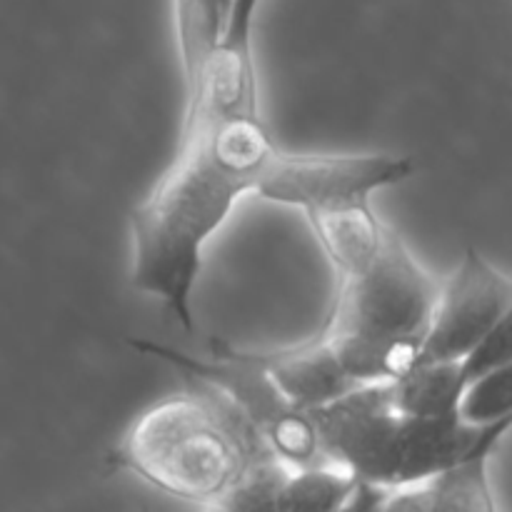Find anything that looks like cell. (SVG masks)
<instances>
[{
	"label": "cell",
	"mask_w": 512,
	"mask_h": 512,
	"mask_svg": "<svg viewBox=\"0 0 512 512\" xmlns=\"http://www.w3.org/2000/svg\"><path fill=\"white\" fill-rule=\"evenodd\" d=\"M263 453L270 450L243 415L213 390L198 388L145 410L113 460L160 493L210 505Z\"/></svg>",
	"instance_id": "obj_4"
},
{
	"label": "cell",
	"mask_w": 512,
	"mask_h": 512,
	"mask_svg": "<svg viewBox=\"0 0 512 512\" xmlns=\"http://www.w3.org/2000/svg\"><path fill=\"white\" fill-rule=\"evenodd\" d=\"M440 283L398 230L358 268L335 275V295L318 338L355 388L408 373L428 333Z\"/></svg>",
	"instance_id": "obj_2"
},
{
	"label": "cell",
	"mask_w": 512,
	"mask_h": 512,
	"mask_svg": "<svg viewBox=\"0 0 512 512\" xmlns=\"http://www.w3.org/2000/svg\"><path fill=\"white\" fill-rule=\"evenodd\" d=\"M310 413L325 460L383 490L423 483L480 450L498 448L512 423V415L493 423L408 415L390 403L383 383L363 385Z\"/></svg>",
	"instance_id": "obj_3"
},
{
	"label": "cell",
	"mask_w": 512,
	"mask_h": 512,
	"mask_svg": "<svg viewBox=\"0 0 512 512\" xmlns=\"http://www.w3.org/2000/svg\"><path fill=\"white\" fill-rule=\"evenodd\" d=\"M510 303L508 275L468 248L453 278L440 285L415 365L463 360L510 318Z\"/></svg>",
	"instance_id": "obj_6"
},
{
	"label": "cell",
	"mask_w": 512,
	"mask_h": 512,
	"mask_svg": "<svg viewBox=\"0 0 512 512\" xmlns=\"http://www.w3.org/2000/svg\"><path fill=\"white\" fill-rule=\"evenodd\" d=\"M415 173L408 155L290 153L260 115L258 73L218 60L185 90L178 150L130 218V280L195 328L193 293L203 250L243 195L305 210L370 198Z\"/></svg>",
	"instance_id": "obj_1"
},
{
	"label": "cell",
	"mask_w": 512,
	"mask_h": 512,
	"mask_svg": "<svg viewBox=\"0 0 512 512\" xmlns=\"http://www.w3.org/2000/svg\"><path fill=\"white\" fill-rule=\"evenodd\" d=\"M223 3H228V5H230V0H223Z\"/></svg>",
	"instance_id": "obj_12"
},
{
	"label": "cell",
	"mask_w": 512,
	"mask_h": 512,
	"mask_svg": "<svg viewBox=\"0 0 512 512\" xmlns=\"http://www.w3.org/2000/svg\"><path fill=\"white\" fill-rule=\"evenodd\" d=\"M388 493L390 490L358 483L353 498L348 500V505H345L343 512H383V505H385V498H388Z\"/></svg>",
	"instance_id": "obj_11"
},
{
	"label": "cell",
	"mask_w": 512,
	"mask_h": 512,
	"mask_svg": "<svg viewBox=\"0 0 512 512\" xmlns=\"http://www.w3.org/2000/svg\"><path fill=\"white\" fill-rule=\"evenodd\" d=\"M358 480L335 463L293 468L280 485L283 512H340L353 498Z\"/></svg>",
	"instance_id": "obj_8"
},
{
	"label": "cell",
	"mask_w": 512,
	"mask_h": 512,
	"mask_svg": "<svg viewBox=\"0 0 512 512\" xmlns=\"http://www.w3.org/2000/svg\"><path fill=\"white\" fill-rule=\"evenodd\" d=\"M130 345L143 355L180 370L198 388L213 390L225 403L233 405L263 440L265 448L290 470L328 463L320 448L313 413L295 408L248 350L213 340L208 358H200L153 340L133 338Z\"/></svg>",
	"instance_id": "obj_5"
},
{
	"label": "cell",
	"mask_w": 512,
	"mask_h": 512,
	"mask_svg": "<svg viewBox=\"0 0 512 512\" xmlns=\"http://www.w3.org/2000/svg\"><path fill=\"white\" fill-rule=\"evenodd\" d=\"M340 512H343V510H340Z\"/></svg>",
	"instance_id": "obj_13"
},
{
	"label": "cell",
	"mask_w": 512,
	"mask_h": 512,
	"mask_svg": "<svg viewBox=\"0 0 512 512\" xmlns=\"http://www.w3.org/2000/svg\"><path fill=\"white\" fill-rule=\"evenodd\" d=\"M248 353L270 375L280 393L300 410H318L358 390L318 335L290 348Z\"/></svg>",
	"instance_id": "obj_7"
},
{
	"label": "cell",
	"mask_w": 512,
	"mask_h": 512,
	"mask_svg": "<svg viewBox=\"0 0 512 512\" xmlns=\"http://www.w3.org/2000/svg\"><path fill=\"white\" fill-rule=\"evenodd\" d=\"M288 470V465L280 463L273 453L258 455L248 470L210 503V512H283L280 485Z\"/></svg>",
	"instance_id": "obj_10"
},
{
	"label": "cell",
	"mask_w": 512,
	"mask_h": 512,
	"mask_svg": "<svg viewBox=\"0 0 512 512\" xmlns=\"http://www.w3.org/2000/svg\"><path fill=\"white\" fill-rule=\"evenodd\" d=\"M495 448L480 450L455 468L428 478L433 512H498L488 465Z\"/></svg>",
	"instance_id": "obj_9"
}]
</instances>
